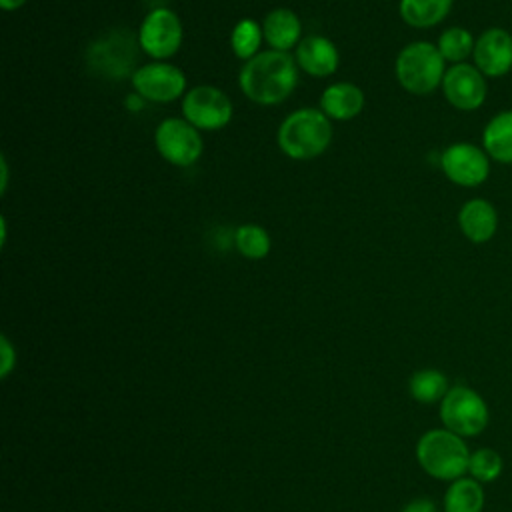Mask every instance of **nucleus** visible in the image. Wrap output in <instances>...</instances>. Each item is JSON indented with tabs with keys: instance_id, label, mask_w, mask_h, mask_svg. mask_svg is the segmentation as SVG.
Returning <instances> with one entry per match:
<instances>
[{
	"instance_id": "nucleus-25",
	"label": "nucleus",
	"mask_w": 512,
	"mask_h": 512,
	"mask_svg": "<svg viewBox=\"0 0 512 512\" xmlns=\"http://www.w3.org/2000/svg\"><path fill=\"white\" fill-rule=\"evenodd\" d=\"M236 248L246 258H264L270 252V236L262 226L244 224L236 230Z\"/></svg>"
},
{
	"instance_id": "nucleus-9",
	"label": "nucleus",
	"mask_w": 512,
	"mask_h": 512,
	"mask_svg": "<svg viewBox=\"0 0 512 512\" xmlns=\"http://www.w3.org/2000/svg\"><path fill=\"white\" fill-rule=\"evenodd\" d=\"M138 44L148 56L156 60L170 58L172 54L178 52L182 44L180 18L168 8H154L142 20V26L138 32Z\"/></svg>"
},
{
	"instance_id": "nucleus-27",
	"label": "nucleus",
	"mask_w": 512,
	"mask_h": 512,
	"mask_svg": "<svg viewBox=\"0 0 512 512\" xmlns=\"http://www.w3.org/2000/svg\"><path fill=\"white\" fill-rule=\"evenodd\" d=\"M402 512H438L436 504L428 498H416L404 506Z\"/></svg>"
},
{
	"instance_id": "nucleus-2",
	"label": "nucleus",
	"mask_w": 512,
	"mask_h": 512,
	"mask_svg": "<svg viewBox=\"0 0 512 512\" xmlns=\"http://www.w3.org/2000/svg\"><path fill=\"white\" fill-rule=\"evenodd\" d=\"M332 140V124L322 110L302 108L284 118L278 128L282 152L294 160L320 156Z\"/></svg>"
},
{
	"instance_id": "nucleus-19",
	"label": "nucleus",
	"mask_w": 512,
	"mask_h": 512,
	"mask_svg": "<svg viewBox=\"0 0 512 512\" xmlns=\"http://www.w3.org/2000/svg\"><path fill=\"white\" fill-rule=\"evenodd\" d=\"M454 0H400V16L412 28H432L452 10Z\"/></svg>"
},
{
	"instance_id": "nucleus-11",
	"label": "nucleus",
	"mask_w": 512,
	"mask_h": 512,
	"mask_svg": "<svg viewBox=\"0 0 512 512\" xmlns=\"http://www.w3.org/2000/svg\"><path fill=\"white\" fill-rule=\"evenodd\" d=\"M182 114L194 128L218 130L230 122L232 102L214 86H196L184 96Z\"/></svg>"
},
{
	"instance_id": "nucleus-7",
	"label": "nucleus",
	"mask_w": 512,
	"mask_h": 512,
	"mask_svg": "<svg viewBox=\"0 0 512 512\" xmlns=\"http://www.w3.org/2000/svg\"><path fill=\"white\" fill-rule=\"evenodd\" d=\"M486 80L488 78L474 64L462 62L446 68L440 88L450 106L462 112H474L482 108V104L486 102V96H488Z\"/></svg>"
},
{
	"instance_id": "nucleus-12",
	"label": "nucleus",
	"mask_w": 512,
	"mask_h": 512,
	"mask_svg": "<svg viewBox=\"0 0 512 512\" xmlns=\"http://www.w3.org/2000/svg\"><path fill=\"white\" fill-rule=\"evenodd\" d=\"M136 94L150 102H172L186 88V76L180 68L166 62L144 64L132 74Z\"/></svg>"
},
{
	"instance_id": "nucleus-26",
	"label": "nucleus",
	"mask_w": 512,
	"mask_h": 512,
	"mask_svg": "<svg viewBox=\"0 0 512 512\" xmlns=\"http://www.w3.org/2000/svg\"><path fill=\"white\" fill-rule=\"evenodd\" d=\"M0 344H2V368H0V376L6 378L8 372H10L12 366H14V350H12V346H10V342H8L6 336L0 338Z\"/></svg>"
},
{
	"instance_id": "nucleus-23",
	"label": "nucleus",
	"mask_w": 512,
	"mask_h": 512,
	"mask_svg": "<svg viewBox=\"0 0 512 512\" xmlns=\"http://www.w3.org/2000/svg\"><path fill=\"white\" fill-rule=\"evenodd\" d=\"M504 470V460L502 456L492 450V448H478L470 452V462H468V472L474 480L480 484L494 482Z\"/></svg>"
},
{
	"instance_id": "nucleus-13",
	"label": "nucleus",
	"mask_w": 512,
	"mask_h": 512,
	"mask_svg": "<svg viewBox=\"0 0 512 512\" xmlns=\"http://www.w3.org/2000/svg\"><path fill=\"white\" fill-rule=\"evenodd\" d=\"M472 64L486 78H502L512 70V34L500 26L486 28L474 44Z\"/></svg>"
},
{
	"instance_id": "nucleus-8",
	"label": "nucleus",
	"mask_w": 512,
	"mask_h": 512,
	"mask_svg": "<svg viewBox=\"0 0 512 512\" xmlns=\"http://www.w3.org/2000/svg\"><path fill=\"white\" fill-rule=\"evenodd\" d=\"M154 142L160 156L176 166H190L202 154V138L198 128L182 118H166L160 122Z\"/></svg>"
},
{
	"instance_id": "nucleus-21",
	"label": "nucleus",
	"mask_w": 512,
	"mask_h": 512,
	"mask_svg": "<svg viewBox=\"0 0 512 512\" xmlns=\"http://www.w3.org/2000/svg\"><path fill=\"white\" fill-rule=\"evenodd\" d=\"M474 44H476V38L464 26H450V28H446L440 34L438 42H436L442 58L446 62H450V64L466 62L472 56V52H474Z\"/></svg>"
},
{
	"instance_id": "nucleus-20",
	"label": "nucleus",
	"mask_w": 512,
	"mask_h": 512,
	"mask_svg": "<svg viewBox=\"0 0 512 512\" xmlns=\"http://www.w3.org/2000/svg\"><path fill=\"white\" fill-rule=\"evenodd\" d=\"M484 490L478 480L458 478L452 480L444 494V512H482Z\"/></svg>"
},
{
	"instance_id": "nucleus-5",
	"label": "nucleus",
	"mask_w": 512,
	"mask_h": 512,
	"mask_svg": "<svg viewBox=\"0 0 512 512\" xmlns=\"http://www.w3.org/2000/svg\"><path fill=\"white\" fill-rule=\"evenodd\" d=\"M440 420L446 430L470 438L484 432L490 412L476 390L468 386H452L440 400Z\"/></svg>"
},
{
	"instance_id": "nucleus-24",
	"label": "nucleus",
	"mask_w": 512,
	"mask_h": 512,
	"mask_svg": "<svg viewBox=\"0 0 512 512\" xmlns=\"http://www.w3.org/2000/svg\"><path fill=\"white\" fill-rule=\"evenodd\" d=\"M262 30L260 26L250 20V18H244L240 20L234 30H232V36H230V44H232V50L238 58L242 60H250L256 56V50L260 48V40H262Z\"/></svg>"
},
{
	"instance_id": "nucleus-16",
	"label": "nucleus",
	"mask_w": 512,
	"mask_h": 512,
	"mask_svg": "<svg viewBox=\"0 0 512 512\" xmlns=\"http://www.w3.org/2000/svg\"><path fill=\"white\" fill-rule=\"evenodd\" d=\"M482 148L490 160L512 164V108L494 114L482 130Z\"/></svg>"
},
{
	"instance_id": "nucleus-14",
	"label": "nucleus",
	"mask_w": 512,
	"mask_h": 512,
	"mask_svg": "<svg viewBox=\"0 0 512 512\" xmlns=\"http://www.w3.org/2000/svg\"><path fill=\"white\" fill-rule=\"evenodd\" d=\"M458 228L472 244H484L498 232V210L486 198H470L458 210Z\"/></svg>"
},
{
	"instance_id": "nucleus-22",
	"label": "nucleus",
	"mask_w": 512,
	"mask_h": 512,
	"mask_svg": "<svg viewBox=\"0 0 512 512\" xmlns=\"http://www.w3.org/2000/svg\"><path fill=\"white\" fill-rule=\"evenodd\" d=\"M410 394L414 400L422 402V404H432L436 400H442L446 396L448 388V378L434 368H426L416 372L410 378Z\"/></svg>"
},
{
	"instance_id": "nucleus-3",
	"label": "nucleus",
	"mask_w": 512,
	"mask_h": 512,
	"mask_svg": "<svg viewBox=\"0 0 512 512\" xmlns=\"http://www.w3.org/2000/svg\"><path fill=\"white\" fill-rule=\"evenodd\" d=\"M416 458L422 470L432 478L458 480L468 472L470 450L462 436L446 428H434L420 436Z\"/></svg>"
},
{
	"instance_id": "nucleus-10",
	"label": "nucleus",
	"mask_w": 512,
	"mask_h": 512,
	"mask_svg": "<svg viewBox=\"0 0 512 512\" xmlns=\"http://www.w3.org/2000/svg\"><path fill=\"white\" fill-rule=\"evenodd\" d=\"M136 62V46L132 34L124 30H114L106 38L94 42L88 50V64L98 74L108 78H124L132 72Z\"/></svg>"
},
{
	"instance_id": "nucleus-18",
	"label": "nucleus",
	"mask_w": 512,
	"mask_h": 512,
	"mask_svg": "<svg viewBox=\"0 0 512 512\" xmlns=\"http://www.w3.org/2000/svg\"><path fill=\"white\" fill-rule=\"evenodd\" d=\"M262 34L266 42L272 46V50L286 52L298 44L302 34V24L292 10L276 8L266 16L262 24Z\"/></svg>"
},
{
	"instance_id": "nucleus-1",
	"label": "nucleus",
	"mask_w": 512,
	"mask_h": 512,
	"mask_svg": "<svg viewBox=\"0 0 512 512\" xmlns=\"http://www.w3.org/2000/svg\"><path fill=\"white\" fill-rule=\"evenodd\" d=\"M298 84V64L288 52L268 50L246 60L240 70V88L256 104H280Z\"/></svg>"
},
{
	"instance_id": "nucleus-15",
	"label": "nucleus",
	"mask_w": 512,
	"mask_h": 512,
	"mask_svg": "<svg viewBox=\"0 0 512 512\" xmlns=\"http://www.w3.org/2000/svg\"><path fill=\"white\" fill-rule=\"evenodd\" d=\"M296 64L310 76H330L338 68V50L324 36H308L296 48Z\"/></svg>"
},
{
	"instance_id": "nucleus-28",
	"label": "nucleus",
	"mask_w": 512,
	"mask_h": 512,
	"mask_svg": "<svg viewBox=\"0 0 512 512\" xmlns=\"http://www.w3.org/2000/svg\"><path fill=\"white\" fill-rule=\"evenodd\" d=\"M26 0H0V6L4 8V10H16V8H20L22 4H24Z\"/></svg>"
},
{
	"instance_id": "nucleus-4",
	"label": "nucleus",
	"mask_w": 512,
	"mask_h": 512,
	"mask_svg": "<svg viewBox=\"0 0 512 512\" xmlns=\"http://www.w3.org/2000/svg\"><path fill=\"white\" fill-rule=\"evenodd\" d=\"M400 86L410 94H430L442 86L446 60L432 42H412L404 46L394 64Z\"/></svg>"
},
{
	"instance_id": "nucleus-17",
	"label": "nucleus",
	"mask_w": 512,
	"mask_h": 512,
	"mask_svg": "<svg viewBox=\"0 0 512 512\" xmlns=\"http://www.w3.org/2000/svg\"><path fill=\"white\" fill-rule=\"evenodd\" d=\"M364 106V94L356 84L336 82L322 92L320 108L328 118L350 120Z\"/></svg>"
},
{
	"instance_id": "nucleus-6",
	"label": "nucleus",
	"mask_w": 512,
	"mask_h": 512,
	"mask_svg": "<svg viewBox=\"0 0 512 512\" xmlns=\"http://www.w3.org/2000/svg\"><path fill=\"white\" fill-rule=\"evenodd\" d=\"M444 176L462 188H476L490 176V156L472 142H454L440 154Z\"/></svg>"
}]
</instances>
